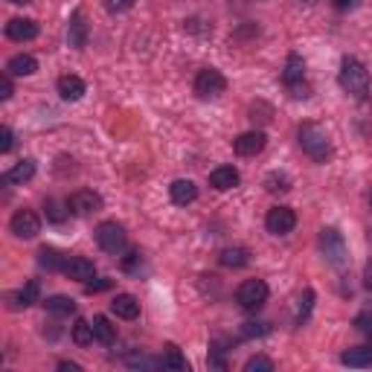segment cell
I'll return each instance as SVG.
<instances>
[{"instance_id": "1", "label": "cell", "mask_w": 372, "mask_h": 372, "mask_svg": "<svg viewBox=\"0 0 372 372\" xmlns=\"http://www.w3.org/2000/svg\"><path fill=\"white\" fill-rule=\"evenodd\" d=\"M297 137H300L302 152L309 154V157L314 160V163H326V157L332 154V143H329L326 128L317 125V122H302Z\"/></svg>"}, {"instance_id": "2", "label": "cell", "mask_w": 372, "mask_h": 372, "mask_svg": "<svg viewBox=\"0 0 372 372\" xmlns=\"http://www.w3.org/2000/svg\"><path fill=\"white\" fill-rule=\"evenodd\" d=\"M337 82H341V88L349 93V96H366V90H369V73H366V67L358 61V58H343L341 61V73H337Z\"/></svg>"}, {"instance_id": "3", "label": "cell", "mask_w": 372, "mask_h": 372, "mask_svg": "<svg viewBox=\"0 0 372 372\" xmlns=\"http://www.w3.org/2000/svg\"><path fill=\"white\" fill-rule=\"evenodd\" d=\"M236 302L245 312L262 309V305L268 302V285H265V280H248V282H241L238 291H236Z\"/></svg>"}, {"instance_id": "4", "label": "cell", "mask_w": 372, "mask_h": 372, "mask_svg": "<svg viewBox=\"0 0 372 372\" xmlns=\"http://www.w3.org/2000/svg\"><path fill=\"white\" fill-rule=\"evenodd\" d=\"M125 230H122V224H117V221H105V224H99L96 227V245H99L105 253H111V256H120L122 250H125Z\"/></svg>"}, {"instance_id": "5", "label": "cell", "mask_w": 372, "mask_h": 372, "mask_svg": "<svg viewBox=\"0 0 372 372\" xmlns=\"http://www.w3.org/2000/svg\"><path fill=\"white\" fill-rule=\"evenodd\" d=\"M224 90H227V79H224L221 70L204 67V70L195 76V93L201 96V99H216V96H221Z\"/></svg>"}, {"instance_id": "6", "label": "cell", "mask_w": 372, "mask_h": 372, "mask_svg": "<svg viewBox=\"0 0 372 372\" xmlns=\"http://www.w3.org/2000/svg\"><path fill=\"white\" fill-rule=\"evenodd\" d=\"M67 204H70L73 216L88 218V216H93V213H99V209H102V195H99V192H93V189H79V192H73V195H70Z\"/></svg>"}, {"instance_id": "7", "label": "cell", "mask_w": 372, "mask_h": 372, "mask_svg": "<svg viewBox=\"0 0 372 372\" xmlns=\"http://www.w3.org/2000/svg\"><path fill=\"white\" fill-rule=\"evenodd\" d=\"M265 227L273 236H288L291 230L297 227V213L291 207H273L270 213L265 216Z\"/></svg>"}, {"instance_id": "8", "label": "cell", "mask_w": 372, "mask_h": 372, "mask_svg": "<svg viewBox=\"0 0 372 372\" xmlns=\"http://www.w3.org/2000/svg\"><path fill=\"white\" fill-rule=\"evenodd\" d=\"M320 248H323V256H326L332 265H343V262H346V245H343V236L337 233L334 227H326V230L320 233Z\"/></svg>"}, {"instance_id": "9", "label": "cell", "mask_w": 372, "mask_h": 372, "mask_svg": "<svg viewBox=\"0 0 372 372\" xmlns=\"http://www.w3.org/2000/svg\"><path fill=\"white\" fill-rule=\"evenodd\" d=\"M9 227L18 238H35L41 233V218L32 213V209H18V213L12 216Z\"/></svg>"}, {"instance_id": "10", "label": "cell", "mask_w": 372, "mask_h": 372, "mask_svg": "<svg viewBox=\"0 0 372 372\" xmlns=\"http://www.w3.org/2000/svg\"><path fill=\"white\" fill-rule=\"evenodd\" d=\"M265 143H268V137H265L262 131H248V134L236 137L233 149H236V154H241V157H253V154H259V152L265 149Z\"/></svg>"}, {"instance_id": "11", "label": "cell", "mask_w": 372, "mask_h": 372, "mask_svg": "<svg viewBox=\"0 0 372 372\" xmlns=\"http://www.w3.org/2000/svg\"><path fill=\"white\" fill-rule=\"evenodd\" d=\"M64 273H67L70 280H79V282H90L96 277V265L85 256H73L67 259V265H64Z\"/></svg>"}, {"instance_id": "12", "label": "cell", "mask_w": 372, "mask_h": 372, "mask_svg": "<svg viewBox=\"0 0 372 372\" xmlns=\"http://www.w3.org/2000/svg\"><path fill=\"white\" fill-rule=\"evenodd\" d=\"M85 93H88V85L79 76L70 73V76H61L58 79V96H61L64 102H79Z\"/></svg>"}, {"instance_id": "13", "label": "cell", "mask_w": 372, "mask_h": 372, "mask_svg": "<svg viewBox=\"0 0 372 372\" xmlns=\"http://www.w3.org/2000/svg\"><path fill=\"white\" fill-rule=\"evenodd\" d=\"M6 35L12 41H32L38 35V24L32 21V18H12L6 24Z\"/></svg>"}, {"instance_id": "14", "label": "cell", "mask_w": 372, "mask_h": 372, "mask_svg": "<svg viewBox=\"0 0 372 372\" xmlns=\"http://www.w3.org/2000/svg\"><path fill=\"white\" fill-rule=\"evenodd\" d=\"M209 186L218 189V192H227L233 186H238V172L233 166H218L209 172Z\"/></svg>"}, {"instance_id": "15", "label": "cell", "mask_w": 372, "mask_h": 372, "mask_svg": "<svg viewBox=\"0 0 372 372\" xmlns=\"http://www.w3.org/2000/svg\"><path fill=\"white\" fill-rule=\"evenodd\" d=\"M302 79H305V61H302V56L291 53L285 61V70H282V82H285V88H294Z\"/></svg>"}, {"instance_id": "16", "label": "cell", "mask_w": 372, "mask_h": 372, "mask_svg": "<svg viewBox=\"0 0 372 372\" xmlns=\"http://www.w3.org/2000/svg\"><path fill=\"white\" fill-rule=\"evenodd\" d=\"M111 312H114L117 317H122V320H134L140 314V302L131 294H117L114 300H111Z\"/></svg>"}, {"instance_id": "17", "label": "cell", "mask_w": 372, "mask_h": 372, "mask_svg": "<svg viewBox=\"0 0 372 372\" xmlns=\"http://www.w3.org/2000/svg\"><path fill=\"white\" fill-rule=\"evenodd\" d=\"M169 195H172V201L177 207H186V204H192V201L198 198V186L192 184V181H175L169 186Z\"/></svg>"}, {"instance_id": "18", "label": "cell", "mask_w": 372, "mask_h": 372, "mask_svg": "<svg viewBox=\"0 0 372 372\" xmlns=\"http://www.w3.org/2000/svg\"><path fill=\"white\" fill-rule=\"evenodd\" d=\"M32 177H35V160H21L3 175V184H26Z\"/></svg>"}, {"instance_id": "19", "label": "cell", "mask_w": 372, "mask_h": 372, "mask_svg": "<svg viewBox=\"0 0 372 372\" xmlns=\"http://www.w3.org/2000/svg\"><path fill=\"white\" fill-rule=\"evenodd\" d=\"M67 38H70V47H76V50H85V47H88V24H85V15L82 12L73 15Z\"/></svg>"}, {"instance_id": "20", "label": "cell", "mask_w": 372, "mask_h": 372, "mask_svg": "<svg viewBox=\"0 0 372 372\" xmlns=\"http://www.w3.org/2000/svg\"><path fill=\"white\" fill-rule=\"evenodd\" d=\"M93 337H96V343H102V346H114L117 343V329L111 326V320L108 317H93Z\"/></svg>"}, {"instance_id": "21", "label": "cell", "mask_w": 372, "mask_h": 372, "mask_svg": "<svg viewBox=\"0 0 372 372\" xmlns=\"http://www.w3.org/2000/svg\"><path fill=\"white\" fill-rule=\"evenodd\" d=\"M343 366H372V349L369 346H352L341 355Z\"/></svg>"}, {"instance_id": "22", "label": "cell", "mask_w": 372, "mask_h": 372, "mask_svg": "<svg viewBox=\"0 0 372 372\" xmlns=\"http://www.w3.org/2000/svg\"><path fill=\"white\" fill-rule=\"evenodd\" d=\"M38 265H41L44 270L56 273V270H64L67 259H64L61 250H56V248H41V250H38Z\"/></svg>"}, {"instance_id": "23", "label": "cell", "mask_w": 372, "mask_h": 372, "mask_svg": "<svg viewBox=\"0 0 372 372\" xmlns=\"http://www.w3.org/2000/svg\"><path fill=\"white\" fill-rule=\"evenodd\" d=\"M35 70H38V61L32 58V56H15L6 64V73L9 76H32Z\"/></svg>"}, {"instance_id": "24", "label": "cell", "mask_w": 372, "mask_h": 372, "mask_svg": "<svg viewBox=\"0 0 372 372\" xmlns=\"http://www.w3.org/2000/svg\"><path fill=\"white\" fill-rule=\"evenodd\" d=\"M250 262V253L245 248H227L221 250V265L224 268H245Z\"/></svg>"}, {"instance_id": "25", "label": "cell", "mask_w": 372, "mask_h": 372, "mask_svg": "<svg viewBox=\"0 0 372 372\" xmlns=\"http://www.w3.org/2000/svg\"><path fill=\"white\" fill-rule=\"evenodd\" d=\"M35 302H41V285L32 280L18 291V294H15V305H24L26 309V305H35Z\"/></svg>"}, {"instance_id": "26", "label": "cell", "mask_w": 372, "mask_h": 372, "mask_svg": "<svg viewBox=\"0 0 372 372\" xmlns=\"http://www.w3.org/2000/svg\"><path fill=\"white\" fill-rule=\"evenodd\" d=\"M44 309L50 312V314H61V317H67V314H73V312H76V302H73L70 297L56 294V297H50V300L44 302Z\"/></svg>"}, {"instance_id": "27", "label": "cell", "mask_w": 372, "mask_h": 372, "mask_svg": "<svg viewBox=\"0 0 372 372\" xmlns=\"http://www.w3.org/2000/svg\"><path fill=\"white\" fill-rule=\"evenodd\" d=\"M93 341H96V337H93V323L76 320V326H73V343L76 346H90Z\"/></svg>"}, {"instance_id": "28", "label": "cell", "mask_w": 372, "mask_h": 372, "mask_svg": "<svg viewBox=\"0 0 372 372\" xmlns=\"http://www.w3.org/2000/svg\"><path fill=\"white\" fill-rule=\"evenodd\" d=\"M163 366H166V369H175V372H186V369H189L186 358L181 355V349H177V346H166V355H163Z\"/></svg>"}, {"instance_id": "29", "label": "cell", "mask_w": 372, "mask_h": 372, "mask_svg": "<svg viewBox=\"0 0 372 372\" xmlns=\"http://www.w3.org/2000/svg\"><path fill=\"white\" fill-rule=\"evenodd\" d=\"M265 189H268V192H288V189H291V177L282 175V172H270V175L265 177Z\"/></svg>"}, {"instance_id": "30", "label": "cell", "mask_w": 372, "mask_h": 372, "mask_svg": "<svg viewBox=\"0 0 372 372\" xmlns=\"http://www.w3.org/2000/svg\"><path fill=\"white\" fill-rule=\"evenodd\" d=\"M70 216V204H61V201H47V218L61 224L64 218Z\"/></svg>"}, {"instance_id": "31", "label": "cell", "mask_w": 372, "mask_h": 372, "mask_svg": "<svg viewBox=\"0 0 372 372\" xmlns=\"http://www.w3.org/2000/svg\"><path fill=\"white\" fill-rule=\"evenodd\" d=\"M128 366H134V369H157V366H163V361L145 358V355H131V358H128Z\"/></svg>"}, {"instance_id": "32", "label": "cell", "mask_w": 372, "mask_h": 372, "mask_svg": "<svg viewBox=\"0 0 372 372\" xmlns=\"http://www.w3.org/2000/svg\"><path fill=\"white\" fill-rule=\"evenodd\" d=\"M273 369V361L270 358H262V355H256L245 364V372H270Z\"/></svg>"}, {"instance_id": "33", "label": "cell", "mask_w": 372, "mask_h": 372, "mask_svg": "<svg viewBox=\"0 0 372 372\" xmlns=\"http://www.w3.org/2000/svg\"><path fill=\"white\" fill-rule=\"evenodd\" d=\"M245 337H262V334H268L270 329H268V323H245Z\"/></svg>"}, {"instance_id": "34", "label": "cell", "mask_w": 372, "mask_h": 372, "mask_svg": "<svg viewBox=\"0 0 372 372\" xmlns=\"http://www.w3.org/2000/svg\"><path fill=\"white\" fill-rule=\"evenodd\" d=\"M355 326H358L361 332H366V334H372V309H366V312H361L358 317H355Z\"/></svg>"}, {"instance_id": "35", "label": "cell", "mask_w": 372, "mask_h": 372, "mask_svg": "<svg viewBox=\"0 0 372 372\" xmlns=\"http://www.w3.org/2000/svg\"><path fill=\"white\" fill-rule=\"evenodd\" d=\"M12 143H15V137H12V128L9 125H3L0 128V152H12Z\"/></svg>"}, {"instance_id": "36", "label": "cell", "mask_w": 372, "mask_h": 372, "mask_svg": "<svg viewBox=\"0 0 372 372\" xmlns=\"http://www.w3.org/2000/svg\"><path fill=\"white\" fill-rule=\"evenodd\" d=\"M134 3H137V0H108L105 6H108V12H114V15H117V12H128Z\"/></svg>"}, {"instance_id": "37", "label": "cell", "mask_w": 372, "mask_h": 372, "mask_svg": "<svg viewBox=\"0 0 372 372\" xmlns=\"http://www.w3.org/2000/svg\"><path fill=\"white\" fill-rule=\"evenodd\" d=\"M12 93H15L12 90V79H9V73H3V76H0V99H3V102L12 99Z\"/></svg>"}, {"instance_id": "38", "label": "cell", "mask_w": 372, "mask_h": 372, "mask_svg": "<svg viewBox=\"0 0 372 372\" xmlns=\"http://www.w3.org/2000/svg\"><path fill=\"white\" fill-rule=\"evenodd\" d=\"M312 300H314V294H312V291H305V294L300 297V312H297V320H302L305 314H309V309H312Z\"/></svg>"}, {"instance_id": "39", "label": "cell", "mask_w": 372, "mask_h": 372, "mask_svg": "<svg viewBox=\"0 0 372 372\" xmlns=\"http://www.w3.org/2000/svg\"><path fill=\"white\" fill-rule=\"evenodd\" d=\"M85 288L90 291V294H93V291H105V288H111V280H99V282H85Z\"/></svg>"}, {"instance_id": "40", "label": "cell", "mask_w": 372, "mask_h": 372, "mask_svg": "<svg viewBox=\"0 0 372 372\" xmlns=\"http://www.w3.org/2000/svg\"><path fill=\"white\" fill-rule=\"evenodd\" d=\"M358 6V0H334V9H341V12H349Z\"/></svg>"}, {"instance_id": "41", "label": "cell", "mask_w": 372, "mask_h": 372, "mask_svg": "<svg viewBox=\"0 0 372 372\" xmlns=\"http://www.w3.org/2000/svg\"><path fill=\"white\" fill-rule=\"evenodd\" d=\"M364 282H366V288H372V259H369L366 268H364Z\"/></svg>"}, {"instance_id": "42", "label": "cell", "mask_w": 372, "mask_h": 372, "mask_svg": "<svg viewBox=\"0 0 372 372\" xmlns=\"http://www.w3.org/2000/svg\"><path fill=\"white\" fill-rule=\"evenodd\" d=\"M58 369H61V372H79L82 366H79V364H67V361H61V364H58Z\"/></svg>"}, {"instance_id": "43", "label": "cell", "mask_w": 372, "mask_h": 372, "mask_svg": "<svg viewBox=\"0 0 372 372\" xmlns=\"http://www.w3.org/2000/svg\"><path fill=\"white\" fill-rule=\"evenodd\" d=\"M9 3H15V6H26V3H32V0H9Z\"/></svg>"}, {"instance_id": "44", "label": "cell", "mask_w": 372, "mask_h": 372, "mask_svg": "<svg viewBox=\"0 0 372 372\" xmlns=\"http://www.w3.org/2000/svg\"><path fill=\"white\" fill-rule=\"evenodd\" d=\"M369 204H372V192H369Z\"/></svg>"}, {"instance_id": "45", "label": "cell", "mask_w": 372, "mask_h": 372, "mask_svg": "<svg viewBox=\"0 0 372 372\" xmlns=\"http://www.w3.org/2000/svg\"><path fill=\"white\" fill-rule=\"evenodd\" d=\"M305 3H312V0H305Z\"/></svg>"}]
</instances>
